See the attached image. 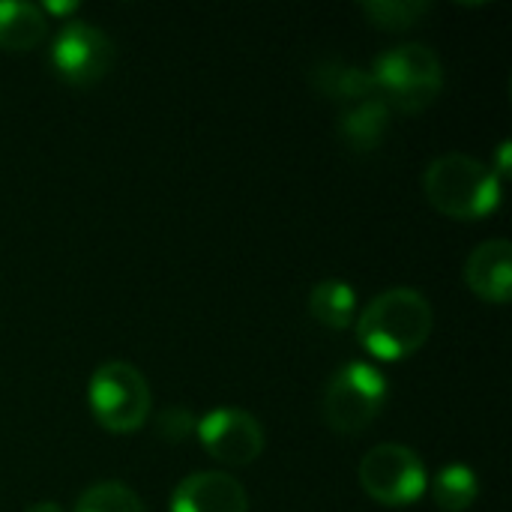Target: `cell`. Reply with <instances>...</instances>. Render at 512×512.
Returning a JSON list of instances; mask_svg holds the SVG:
<instances>
[{
  "label": "cell",
  "mask_w": 512,
  "mask_h": 512,
  "mask_svg": "<svg viewBox=\"0 0 512 512\" xmlns=\"http://www.w3.org/2000/svg\"><path fill=\"white\" fill-rule=\"evenodd\" d=\"M51 63L69 84H96L114 66V42L87 21H69L51 42Z\"/></svg>",
  "instance_id": "52a82bcc"
},
{
  "label": "cell",
  "mask_w": 512,
  "mask_h": 512,
  "mask_svg": "<svg viewBox=\"0 0 512 512\" xmlns=\"http://www.w3.org/2000/svg\"><path fill=\"white\" fill-rule=\"evenodd\" d=\"M363 12L384 30H408L429 12V0H366Z\"/></svg>",
  "instance_id": "e0dca14e"
},
{
  "label": "cell",
  "mask_w": 512,
  "mask_h": 512,
  "mask_svg": "<svg viewBox=\"0 0 512 512\" xmlns=\"http://www.w3.org/2000/svg\"><path fill=\"white\" fill-rule=\"evenodd\" d=\"M435 324L432 303L417 288H387L357 318L360 345L378 360H405L426 345Z\"/></svg>",
  "instance_id": "6da1fadb"
},
{
  "label": "cell",
  "mask_w": 512,
  "mask_h": 512,
  "mask_svg": "<svg viewBox=\"0 0 512 512\" xmlns=\"http://www.w3.org/2000/svg\"><path fill=\"white\" fill-rule=\"evenodd\" d=\"M48 9H54V12H66V9H75V3H48Z\"/></svg>",
  "instance_id": "44dd1931"
},
{
  "label": "cell",
  "mask_w": 512,
  "mask_h": 512,
  "mask_svg": "<svg viewBox=\"0 0 512 512\" xmlns=\"http://www.w3.org/2000/svg\"><path fill=\"white\" fill-rule=\"evenodd\" d=\"M204 450L225 465H249L264 450L261 423L243 408H216L195 423Z\"/></svg>",
  "instance_id": "ba28073f"
},
{
  "label": "cell",
  "mask_w": 512,
  "mask_h": 512,
  "mask_svg": "<svg viewBox=\"0 0 512 512\" xmlns=\"http://www.w3.org/2000/svg\"><path fill=\"white\" fill-rule=\"evenodd\" d=\"M429 474L423 459L405 444H378L360 462V486L384 507L414 504L426 492Z\"/></svg>",
  "instance_id": "8992f818"
},
{
  "label": "cell",
  "mask_w": 512,
  "mask_h": 512,
  "mask_svg": "<svg viewBox=\"0 0 512 512\" xmlns=\"http://www.w3.org/2000/svg\"><path fill=\"white\" fill-rule=\"evenodd\" d=\"M309 312L330 330H345L357 312V294L342 279H324L309 294Z\"/></svg>",
  "instance_id": "5bb4252c"
},
{
  "label": "cell",
  "mask_w": 512,
  "mask_h": 512,
  "mask_svg": "<svg viewBox=\"0 0 512 512\" xmlns=\"http://www.w3.org/2000/svg\"><path fill=\"white\" fill-rule=\"evenodd\" d=\"M75 512H147L141 498L123 486V483H114V480H105V483H93L81 498H78V507Z\"/></svg>",
  "instance_id": "2e32d148"
},
{
  "label": "cell",
  "mask_w": 512,
  "mask_h": 512,
  "mask_svg": "<svg viewBox=\"0 0 512 512\" xmlns=\"http://www.w3.org/2000/svg\"><path fill=\"white\" fill-rule=\"evenodd\" d=\"M390 126V105L381 96L348 105L339 117V135L351 150H375Z\"/></svg>",
  "instance_id": "8fae6325"
},
{
  "label": "cell",
  "mask_w": 512,
  "mask_h": 512,
  "mask_svg": "<svg viewBox=\"0 0 512 512\" xmlns=\"http://www.w3.org/2000/svg\"><path fill=\"white\" fill-rule=\"evenodd\" d=\"M387 405V378L369 363H348L342 366L321 402L324 423L339 435H360L366 426L378 420Z\"/></svg>",
  "instance_id": "5b68a950"
},
{
  "label": "cell",
  "mask_w": 512,
  "mask_h": 512,
  "mask_svg": "<svg viewBox=\"0 0 512 512\" xmlns=\"http://www.w3.org/2000/svg\"><path fill=\"white\" fill-rule=\"evenodd\" d=\"M423 189L435 210L453 219H483L501 204L498 174L468 153H444L432 159L423 174Z\"/></svg>",
  "instance_id": "7a4b0ae2"
},
{
  "label": "cell",
  "mask_w": 512,
  "mask_h": 512,
  "mask_svg": "<svg viewBox=\"0 0 512 512\" xmlns=\"http://www.w3.org/2000/svg\"><path fill=\"white\" fill-rule=\"evenodd\" d=\"M372 78L387 105L399 111H423L444 87V66L429 45L402 42L375 60Z\"/></svg>",
  "instance_id": "3957f363"
},
{
  "label": "cell",
  "mask_w": 512,
  "mask_h": 512,
  "mask_svg": "<svg viewBox=\"0 0 512 512\" xmlns=\"http://www.w3.org/2000/svg\"><path fill=\"white\" fill-rule=\"evenodd\" d=\"M24 512H63L54 501H39V504H30Z\"/></svg>",
  "instance_id": "ffe728a7"
},
{
  "label": "cell",
  "mask_w": 512,
  "mask_h": 512,
  "mask_svg": "<svg viewBox=\"0 0 512 512\" xmlns=\"http://www.w3.org/2000/svg\"><path fill=\"white\" fill-rule=\"evenodd\" d=\"M495 174H498V180L510 174V141H501V147H498V171Z\"/></svg>",
  "instance_id": "d6986e66"
},
{
  "label": "cell",
  "mask_w": 512,
  "mask_h": 512,
  "mask_svg": "<svg viewBox=\"0 0 512 512\" xmlns=\"http://www.w3.org/2000/svg\"><path fill=\"white\" fill-rule=\"evenodd\" d=\"M465 282L477 297L489 303H507L512 294L510 240L495 237V240L480 243L465 261Z\"/></svg>",
  "instance_id": "30bf717a"
},
{
  "label": "cell",
  "mask_w": 512,
  "mask_h": 512,
  "mask_svg": "<svg viewBox=\"0 0 512 512\" xmlns=\"http://www.w3.org/2000/svg\"><path fill=\"white\" fill-rule=\"evenodd\" d=\"M93 417L114 435L138 432L153 408L147 378L126 360H105L87 387Z\"/></svg>",
  "instance_id": "277c9868"
},
{
  "label": "cell",
  "mask_w": 512,
  "mask_h": 512,
  "mask_svg": "<svg viewBox=\"0 0 512 512\" xmlns=\"http://www.w3.org/2000/svg\"><path fill=\"white\" fill-rule=\"evenodd\" d=\"M48 33L42 6L30 0H0V48L27 51L36 48Z\"/></svg>",
  "instance_id": "7c38bea8"
},
{
  "label": "cell",
  "mask_w": 512,
  "mask_h": 512,
  "mask_svg": "<svg viewBox=\"0 0 512 512\" xmlns=\"http://www.w3.org/2000/svg\"><path fill=\"white\" fill-rule=\"evenodd\" d=\"M312 81L324 96L339 99V102H351V105L360 102V99L381 96L378 87H375L372 72H366L360 66H351V63H342V60H321L312 69Z\"/></svg>",
  "instance_id": "4fadbf2b"
},
{
  "label": "cell",
  "mask_w": 512,
  "mask_h": 512,
  "mask_svg": "<svg viewBox=\"0 0 512 512\" xmlns=\"http://www.w3.org/2000/svg\"><path fill=\"white\" fill-rule=\"evenodd\" d=\"M432 495H435L441 510L465 512L480 495L477 474L468 465H447L432 480Z\"/></svg>",
  "instance_id": "9a60e30c"
},
{
  "label": "cell",
  "mask_w": 512,
  "mask_h": 512,
  "mask_svg": "<svg viewBox=\"0 0 512 512\" xmlns=\"http://www.w3.org/2000/svg\"><path fill=\"white\" fill-rule=\"evenodd\" d=\"M156 429L165 441H183L189 432H195V417L189 408H165L156 417Z\"/></svg>",
  "instance_id": "ac0fdd59"
},
{
  "label": "cell",
  "mask_w": 512,
  "mask_h": 512,
  "mask_svg": "<svg viewBox=\"0 0 512 512\" xmlns=\"http://www.w3.org/2000/svg\"><path fill=\"white\" fill-rule=\"evenodd\" d=\"M171 512H249V495L225 471H198L174 489Z\"/></svg>",
  "instance_id": "9c48e42d"
}]
</instances>
